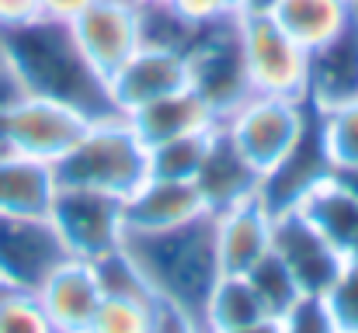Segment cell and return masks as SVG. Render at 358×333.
<instances>
[{
    "label": "cell",
    "mask_w": 358,
    "mask_h": 333,
    "mask_svg": "<svg viewBox=\"0 0 358 333\" xmlns=\"http://www.w3.org/2000/svg\"><path fill=\"white\" fill-rule=\"evenodd\" d=\"M122 250L132 257L157 302L192 333H206V302L220 281L213 212L171 232H125Z\"/></svg>",
    "instance_id": "6da1fadb"
},
{
    "label": "cell",
    "mask_w": 358,
    "mask_h": 333,
    "mask_svg": "<svg viewBox=\"0 0 358 333\" xmlns=\"http://www.w3.org/2000/svg\"><path fill=\"white\" fill-rule=\"evenodd\" d=\"M0 56L21 91L66 101L91 118L115 114L108 80L87 63V56L73 42L70 24L38 17L31 24L7 28L0 31Z\"/></svg>",
    "instance_id": "7a4b0ae2"
},
{
    "label": "cell",
    "mask_w": 358,
    "mask_h": 333,
    "mask_svg": "<svg viewBox=\"0 0 358 333\" xmlns=\"http://www.w3.org/2000/svg\"><path fill=\"white\" fill-rule=\"evenodd\" d=\"M56 184L98 188L115 198H129L150 177V149L125 114H105L87 125L80 142L52 163Z\"/></svg>",
    "instance_id": "3957f363"
},
{
    "label": "cell",
    "mask_w": 358,
    "mask_h": 333,
    "mask_svg": "<svg viewBox=\"0 0 358 333\" xmlns=\"http://www.w3.org/2000/svg\"><path fill=\"white\" fill-rule=\"evenodd\" d=\"M240 153L264 174V184L271 174L285 167V160L299 149V142L313 128V108L306 101L292 98H271V94H250L220 121Z\"/></svg>",
    "instance_id": "277c9868"
},
{
    "label": "cell",
    "mask_w": 358,
    "mask_h": 333,
    "mask_svg": "<svg viewBox=\"0 0 358 333\" xmlns=\"http://www.w3.org/2000/svg\"><path fill=\"white\" fill-rule=\"evenodd\" d=\"M237 35L250 94L306 101L310 52L271 14H240Z\"/></svg>",
    "instance_id": "5b68a950"
},
{
    "label": "cell",
    "mask_w": 358,
    "mask_h": 333,
    "mask_svg": "<svg viewBox=\"0 0 358 333\" xmlns=\"http://www.w3.org/2000/svg\"><path fill=\"white\" fill-rule=\"evenodd\" d=\"M49 219L59 239L66 243L70 257L101 260L122 250L125 243V198H115L98 188L80 184H56Z\"/></svg>",
    "instance_id": "8992f818"
},
{
    "label": "cell",
    "mask_w": 358,
    "mask_h": 333,
    "mask_svg": "<svg viewBox=\"0 0 358 333\" xmlns=\"http://www.w3.org/2000/svg\"><path fill=\"white\" fill-rule=\"evenodd\" d=\"M94 118L84 114L80 108L56 101V98H42V94H28L21 91L10 108L3 111V146L7 153H21L42 163H56L63 160L80 135L87 132Z\"/></svg>",
    "instance_id": "52a82bcc"
},
{
    "label": "cell",
    "mask_w": 358,
    "mask_h": 333,
    "mask_svg": "<svg viewBox=\"0 0 358 333\" xmlns=\"http://www.w3.org/2000/svg\"><path fill=\"white\" fill-rule=\"evenodd\" d=\"M188 70H192V87L216 108L220 121L237 108L240 101L250 98L243 56H240L237 17L206 24L195 31L188 45Z\"/></svg>",
    "instance_id": "ba28073f"
},
{
    "label": "cell",
    "mask_w": 358,
    "mask_h": 333,
    "mask_svg": "<svg viewBox=\"0 0 358 333\" xmlns=\"http://www.w3.org/2000/svg\"><path fill=\"white\" fill-rule=\"evenodd\" d=\"M70 257L49 216H0V281L35 292Z\"/></svg>",
    "instance_id": "9c48e42d"
},
{
    "label": "cell",
    "mask_w": 358,
    "mask_h": 333,
    "mask_svg": "<svg viewBox=\"0 0 358 333\" xmlns=\"http://www.w3.org/2000/svg\"><path fill=\"white\" fill-rule=\"evenodd\" d=\"M271 250L282 257V264L292 271L299 292L324 295L338 271L348 264V257L306 219L296 205L275 209V229H271Z\"/></svg>",
    "instance_id": "30bf717a"
},
{
    "label": "cell",
    "mask_w": 358,
    "mask_h": 333,
    "mask_svg": "<svg viewBox=\"0 0 358 333\" xmlns=\"http://www.w3.org/2000/svg\"><path fill=\"white\" fill-rule=\"evenodd\" d=\"M73 42L87 56V63L108 80L122 63L143 45L139 3L132 0H91L70 21Z\"/></svg>",
    "instance_id": "8fae6325"
},
{
    "label": "cell",
    "mask_w": 358,
    "mask_h": 333,
    "mask_svg": "<svg viewBox=\"0 0 358 333\" xmlns=\"http://www.w3.org/2000/svg\"><path fill=\"white\" fill-rule=\"evenodd\" d=\"M181 87H192L188 52L167 45H139L108 77V98L119 114H132L136 108Z\"/></svg>",
    "instance_id": "7c38bea8"
},
{
    "label": "cell",
    "mask_w": 358,
    "mask_h": 333,
    "mask_svg": "<svg viewBox=\"0 0 358 333\" xmlns=\"http://www.w3.org/2000/svg\"><path fill=\"white\" fill-rule=\"evenodd\" d=\"M271 229H275V209L268 205L264 195L213 212L220 271L247 274L264 253H271Z\"/></svg>",
    "instance_id": "4fadbf2b"
},
{
    "label": "cell",
    "mask_w": 358,
    "mask_h": 333,
    "mask_svg": "<svg viewBox=\"0 0 358 333\" xmlns=\"http://www.w3.org/2000/svg\"><path fill=\"white\" fill-rule=\"evenodd\" d=\"M202 216H209V205L195 181L146 177L125 198V232H136V236L171 232Z\"/></svg>",
    "instance_id": "5bb4252c"
},
{
    "label": "cell",
    "mask_w": 358,
    "mask_h": 333,
    "mask_svg": "<svg viewBox=\"0 0 358 333\" xmlns=\"http://www.w3.org/2000/svg\"><path fill=\"white\" fill-rule=\"evenodd\" d=\"M45 316L59 333H80L94 323V313L105 299L98 271L91 260L66 257L38 288H35Z\"/></svg>",
    "instance_id": "9a60e30c"
},
{
    "label": "cell",
    "mask_w": 358,
    "mask_h": 333,
    "mask_svg": "<svg viewBox=\"0 0 358 333\" xmlns=\"http://www.w3.org/2000/svg\"><path fill=\"white\" fill-rule=\"evenodd\" d=\"M195 184H199L209 212H220L237 202L264 195V174L240 153V146L230 139V132L223 125H216V132H213V142H209V153H206V163H202Z\"/></svg>",
    "instance_id": "2e32d148"
},
{
    "label": "cell",
    "mask_w": 358,
    "mask_h": 333,
    "mask_svg": "<svg viewBox=\"0 0 358 333\" xmlns=\"http://www.w3.org/2000/svg\"><path fill=\"white\" fill-rule=\"evenodd\" d=\"M132 121V128L139 132V139L150 146L157 142H167V139H178V135H188V132H202V128H213L220 125V114L216 108L195 91V87H181L174 94H164L143 108H136L132 114H125Z\"/></svg>",
    "instance_id": "e0dca14e"
},
{
    "label": "cell",
    "mask_w": 358,
    "mask_h": 333,
    "mask_svg": "<svg viewBox=\"0 0 358 333\" xmlns=\"http://www.w3.org/2000/svg\"><path fill=\"white\" fill-rule=\"evenodd\" d=\"M306 219L313 222L348 260L358 250V195L341 184L334 174L317 177L296 202H292Z\"/></svg>",
    "instance_id": "ac0fdd59"
},
{
    "label": "cell",
    "mask_w": 358,
    "mask_h": 333,
    "mask_svg": "<svg viewBox=\"0 0 358 333\" xmlns=\"http://www.w3.org/2000/svg\"><path fill=\"white\" fill-rule=\"evenodd\" d=\"M352 98H358V17L345 35L310 52V87H306V105L313 111H324Z\"/></svg>",
    "instance_id": "d6986e66"
},
{
    "label": "cell",
    "mask_w": 358,
    "mask_h": 333,
    "mask_svg": "<svg viewBox=\"0 0 358 333\" xmlns=\"http://www.w3.org/2000/svg\"><path fill=\"white\" fill-rule=\"evenodd\" d=\"M52 195V163L21 153H0V216H49Z\"/></svg>",
    "instance_id": "ffe728a7"
},
{
    "label": "cell",
    "mask_w": 358,
    "mask_h": 333,
    "mask_svg": "<svg viewBox=\"0 0 358 333\" xmlns=\"http://www.w3.org/2000/svg\"><path fill=\"white\" fill-rule=\"evenodd\" d=\"M271 17L306 52H317L355 24V7L352 0H278Z\"/></svg>",
    "instance_id": "44dd1931"
},
{
    "label": "cell",
    "mask_w": 358,
    "mask_h": 333,
    "mask_svg": "<svg viewBox=\"0 0 358 333\" xmlns=\"http://www.w3.org/2000/svg\"><path fill=\"white\" fill-rule=\"evenodd\" d=\"M313 121L327 170L331 174L358 170V98L313 111Z\"/></svg>",
    "instance_id": "7402d4cb"
},
{
    "label": "cell",
    "mask_w": 358,
    "mask_h": 333,
    "mask_svg": "<svg viewBox=\"0 0 358 333\" xmlns=\"http://www.w3.org/2000/svg\"><path fill=\"white\" fill-rule=\"evenodd\" d=\"M264 316H268V309L257 299V292L250 288L247 274H220V281L206 302V333L247 327Z\"/></svg>",
    "instance_id": "603a6c76"
},
{
    "label": "cell",
    "mask_w": 358,
    "mask_h": 333,
    "mask_svg": "<svg viewBox=\"0 0 358 333\" xmlns=\"http://www.w3.org/2000/svg\"><path fill=\"white\" fill-rule=\"evenodd\" d=\"M171 313L157 299H129V295H105L91 330L98 333H164Z\"/></svg>",
    "instance_id": "cb8c5ba5"
},
{
    "label": "cell",
    "mask_w": 358,
    "mask_h": 333,
    "mask_svg": "<svg viewBox=\"0 0 358 333\" xmlns=\"http://www.w3.org/2000/svg\"><path fill=\"white\" fill-rule=\"evenodd\" d=\"M213 132H216V125H213V128H202V132H188V135H178V139H167V142L150 146V177L195 181L199 170H202V163H206Z\"/></svg>",
    "instance_id": "d4e9b609"
},
{
    "label": "cell",
    "mask_w": 358,
    "mask_h": 333,
    "mask_svg": "<svg viewBox=\"0 0 358 333\" xmlns=\"http://www.w3.org/2000/svg\"><path fill=\"white\" fill-rule=\"evenodd\" d=\"M247 281H250V288L257 292V299L264 302V309H268V316H282L303 292H299V285H296V278H292V271L282 264V257L271 250V253H264L250 271H247Z\"/></svg>",
    "instance_id": "484cf974"
},
{
    "label": "cell",
    "mask_w": 358,
    "mask_h": 333,
    "mask_svg": "<svg viewBox=\"0 0 358 333\" xmlns=\"http://www.w3.org/2000/svg\"><path fill=\"white\" fill-rule=\"evenodd\" d=\"M0 333H59L35 292L7 288L0 295Z\"/></svg>",
    "instance_id": "4316f807"
},
{
    "label": "cell",
    "mask_w": 358,
    "mask_h": 333,
    "mask_svg": "<svg viewBox=\"0 0 358 333\" xmlns=\"http://www.w3.org/2000/svg\"><path fill=\"white\" fill-rule=\"evenodd\" d=\"M324 302L341 333H358V260H348L331 288L324 292Z\"/></svg>",
    "instance_id": "83f0119b"
},
{
    "label": "cell",
    "mask_w": 358,
    "mask_h": 333,
    "mask_svg": "<svg viewBox=\"0 0 358 333\" xmlns=\"http://www.w3.org/2000/svg\"><path fill=\"white\" fill-rule=\"evenodd\" d=\"M278 323H282V333H341L324 295H306V292L278 316Z\"/></svg>",
    "instance_id": "f1b7e54d"
},
{
    "label": "cell",
    "mask_w": 358,
    "mask_h": 333,
    "mask_svg": "<svg viewBox=\"0 0 358 333\" xmlns=\"http://www.w3.org/2000/svg\"><path fill=\"white\" fill-rule=\"evenodd\" d=\"M188 24L206 28V24H220V21H234L240 17V3L243 0H167Z\"/></svg>",
    "instance_id": "f546056e"
},
{
    "label": "cell",
    "mask_w": 358,
    "mask_h": 333,
    "mask_svg": "<svg viewBox=\"0 0 358 333\" xmlns=\"http://www.w3.org/2000/svg\"><path fill=\"white\" fill-rule=\"evenodd\" d=\"M42 17L38 0H0V31L7 28H21Z\"/></svg>",
    "instance_id": "4dcf8cb0"
},
{
    "label": "cell",
    "mask_w": 358,
    "mask_h": 333,
    "mask_svg": "<svg viewBox=\"0 0 358 333\" xmlns=\"http://www.w3.org/2000/svg\"><path fill=\"white\" fill-rule=\"evenodd\" d=\"M87 3H91V0H38L42 17H49V21H63V24H70Z\"/></svg>",
    "instance_id": "1f68e13d"
},
{
    "label": "cell",
    "mask_w": 358,
    "mask_h": 333,
    "mask_svg": "<svg viewBox=\"0 0 358 333\" xmlns=\"http://www.w3.org/2000/svg\"><path fill=\"white\" fill-rule=\"evenodd\" d=\"M21 94V84L14 80V73L0 63V125H3V111L10 108V101ZM0 153H7V146H3V132H0Z\"/></svg>",
    "instance_id": "d6a6232c"
},
{
    "label": "cell",
    "mask_w": 358,
    "mask_h": 333,
    "mask_svg": "<svg viewBox=\"0 0 358 333\" xmlns=\"http://www.w3.org/2000/svg\"><path fill=\"white\" fill-rule=\"evenodd\" d=\"M220 333H282L278 316H264L257 323H247V327H234V330H220Z\"/></svg>",
    "instance_id": "836d02e7"
},
{
    "label": "cell",
    "mask_w": 358,
    "mask_h": 333,
    "mask_svg": "<svg viewBox=\"0 0 358 333\" xmlns=\"http://www.w3.org/2000/svg\"><path fill=\"white\" fill-rule=\"evenodd\" d=\"M278 0H243L240 3V14H271Z\"/></svg>",
    "instance_id": "e575fe53"
},
{
    "label": "cell",
    "mask_w": 358,
    "mask_h": 333,
    "mask_svg": "<svg viewBox=\"0 0 358 333\" xmlns=\"http://www.w3.org/2000/svg\"><path fill=\"white\" fill-rule=\"evenodd\" d=\"M334 177H338L341 184H348V188L358 195V170H345V174H334Z\"/></svg>",
    "instance_id": "d590c367"
},
{
    "label": "cell",
    "mask_w": 358,
    "mask_h": 333,
    "mask_svg": "<svg viewBox=\"0 0 358 333\" xmlns=\"http://www.w3.org/2000/svg\"><path fill=\"white\" fill-rule=\"evenodd\" d=\"M164 333H192V330H188L185 323H178V320L171 316V320H167V327H164Z\"/></svg>",
    "instance_id": "8d00e7d4"
},
{
    "label": "cell",
    "mask_w": 358,
    "mask_h": 333,
    "mask_svg": "<svg viewBox=\"0 0 358 333\" xmlns=\"http://www.w3.org/2000/svg\"><path fill=\"white\" fill-rule=\"evenodd\" d=\"M7 288H10V285H3V281H0V295H3V292H7Z\"/></svg>",
    "instance_id": "74e56055"
},
{
    "label": "cell",
    "mask_w": 358,
    "mask_h": 333,
    "mask_svg": "<svg viewBox=\"0 0 358 333\" xmlns=\"http://www.w3.org/2000/svg\"><path fill=\"white\" fill-rule=\"evenodd\" d=\"M352 7H355V17H358V0H352Z\"/></svg>",
    "instance_id": "f35d334b"
},
{
    "label": "cell",
    "mask_w": 358,
    "mask_h": 333,
    "mask_svg": "<svg viewBox=\"0 0 358 333\" xmlns=\"http://www.w3.org/2000/svg\"><path fill=\"white\" fill-rule=\"evenodd\" d=\"M80 333H98V330H91V327H87V330H80Z\"/></svg>",
    "instance_id": "ab89813d"
},
{
    "label": "cell",
    "mask_w": 358,
    "mask_h": 333,
    "mask_svg": "<svg viewBox=\"0 0 358 333\" xmlns=\"http://www.w3.org/2000/svg\"><path fill=\"white\" fill-rule=\"evenodd\" d=\"M0 63H3V56H0Z\"/></svg>",
    "instance_id": "60d3db41"
}]
</instances>
